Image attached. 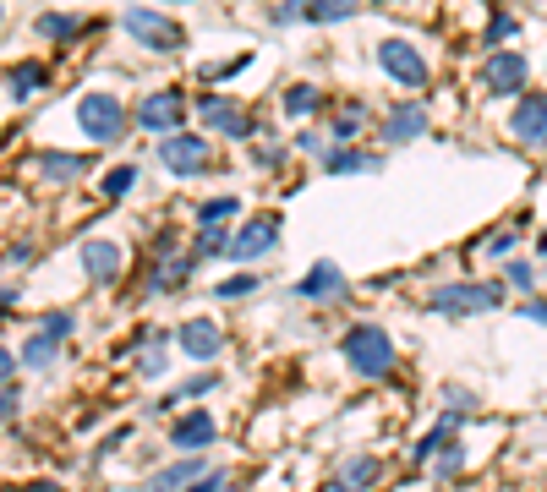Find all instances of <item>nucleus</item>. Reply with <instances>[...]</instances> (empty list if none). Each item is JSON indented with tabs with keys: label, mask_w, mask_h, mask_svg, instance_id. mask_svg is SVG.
Here are the masks:
<instances>
[{
	"label": "nucleus",
	"mask_w": 547,
	"mask_h": 492,
	"mask_svg": "<svg viewBox=\"0 0 547 492\" xmlns=\"http://www.w3.org/2000/svg\"><path fill=\"white\" fill-rule=\"evenodd\" d=\"M340 356L351 367V378H389L400 350H394V334L378 323H351L340 334Z\"/></svg>",
	"instance_id": "f257e3e1"
},
{
	"label": "nucleus",
	"mask_w": 547,
	"mask_h": 492,
	"mask_svg": "<svg viewBox=\"0 0 547 492\" xmlns=\"http://www.w3.org/2000/svg\"><path fill=\"white\" fill-rule=\"evenodd\" d=\"M77 132L99 148L121 143L126 137V104L115 99V93H83V99H77Z\"/></svg>",
	"instance_id": "f03ea898"
},
{
	"label": "nucleus",
	"mask_w": 547,
	"mask_h": 492,
	"mask_svg": "<svg viewBox=\"0 0 547 492\" xmlns=\"http://www.w3.org/2000/svg\"><path fill=\"white\" fill-rule=\"evenodd\" d=\"M121 28L132 33V39L143 44V50H159V55L186 50V28H181V22H170L165 11H154V6H126Z\"/></svg>",
	"instance_id": "7ed1b4c3"
},
{
	"label": "nucleus",
	"mask_w": 547,
	"mask_h": 492,
	"mask_svg": "<svg viewBox=\"0 0 547 492\" xmlns=\"http://www.w3.org/2000/svg\"><path fill=\"white\" fill-rule=\"evenodd\" d=\"M498 301H504V285L498 279H465V285H438L433 296H427V307L444 312V318H471V312H493Z\"/></svg>",
	"instance_id": "20e7f679"
},
{
	"label": "nucleus",
	"mask_w": 547,
	"mask_h": 492,
	"mask_svg": "<svg viewBox=\"0 0 547 492\" xmlns=\"http://www.w3.org/2000/svg\"><path fill=\"white\" fill-rule=\"evenodd\" d=\"M132 121H137V132H148V137H176L181 121H186V93L181 88L143 93V99H137V110H132Z\"/></svg>",
	"instance_id": "39448f33"
},
{
	"label": "nucleus",
	"mask_w": 547,
	"mask_h": 492,
	"mask_svg": "<svg viewBox=\"0 0 547 492\" xmlns=\"http://www.w3.org/2000/svg\"><path fill=\"white\" fill-rule=\"evenodd\" d=\"M159 164H165L176 181H192V175L214 170V148H208L203 132H176V137H159Z\"/></svg>",
	"instance_id": "423d86ee"
},
{
	"label": "nucleus",
	"mask_w": 547,
	"mask_h": 492,
	"mask_svg": "<svg viewBox=\"0 0 547 492\" xmlns=\"http://www.w3.org/2000/svg\"><path fill=\"white\" fill-rule=\"evenodd\" d=\"M197 121H203L208 132L230 137V143H252V137H258V115H247L236 99H219V93H208V99L197 104Z\"/></svg>",
	"instance_id": "0eeeda50"
},
{
	"label": "nucleus",
	"mask_w": 547,
	"mask_h": 492,
	"mask_svg": "<svg viewBox=\"0 0 547 492\" xmlns=\"http://www.w3.org/2000/svg\"><path fill=\"white\" fill-rule=\"evenodd\" d=\"M340 296H345V268L334 263V257H318V263L290 285V301H312V307H329V301H340Z\"/></svg>",
	"instance_id": "6e6552de"
},
{
	"label": "nucleus",
	"mask_w": 547,
	"mask_h": 492,
	"mask_svg": "<svg viewBox=\"0 0 547 492\" xmlns=\"http://www.w3.org/2000/svg\"><path fill=\"white\" fill-rule=\"evenodd\" d=\"M279 230H285V219L279 214H258L241 225V236H230V263H258V257H269L279 246Z\"/></svg>",
	"instance_id": "1a4fd4ad"
},
{
	"label": "nucleus",
	"mask_w": 547,
	"mask_h": 492,
	"mask_svg": "<svg viewBox=\"0 0 547 492\" xmlns=\"http://www.w3.org/2000/svg\"><path fill=\"white\" fill-rule=\"evenodd\" d=\"M378 66L389 72L400 88H427V61L411 39H383L378 44Z\"/></svg>",
	"instance_id": "9d476101"
},
{
	"label": "nucleus",
	"mask_w": 547,
	"mask_h": 492,
	"mask_svg": "<svg viewBox=\"0 0 547 492\" xmlns=\"http://www.w3.org/2000/svg\"><path fill=\"white\" fill-rule=\"evenodd\" d=\"M176 350L192 361H203V367H214L219 356H225V328H219L214 318H186L176 328Z\"/></svg>",
	"instance_id": "9b49d317"
},
{
	"label": "nucleus",
	"mask_w": 547,
	"mask_h": 492,
	"mask_svg": "<svg viewBox=\"0 0 547 492\" xmlns=\"http://www.w3.org/2000/svg\"><path fill=\"white\" fill-rule=\"evenodd\" d=\"M526 82H531V61H526V55L498 50V55H487V61H482V88L487 93H526Z\"/></svg>",
	"instance_id": "f8f14e48"
},
{
	"label": "nucleus",
	"mask_w": 547,
	"mask_h": 492,
	"mask_svg": "<svg viewBox=\"0 0 547 492\" xmlns=\"http://www.w3.org/2000/svg\"><path fill=\"white\" fill-rule=\"evenodd\" d=\"M170 449L176 454H203L208 443H219V421L208 416V410H186V416H176L170 421Z\"/></svg>",
	"instance_id": "ddd939ff"
},
{
	"label": "nucleus",
	"mask_w": 547,
	"mask_h": 492,
	"mask_svg": "<svg viewBox=\"0 0 547 492\" xmlns=\"http://www.w3.org/2000/svg\"><path fill=\"white\" fill-rule=\"evenodd\" d=\"M427 132V104H394L389 115H383V126H378V137H383V148H405V143H416V137Z\"/></svg>",
	"instance_id": "4468645a"
},
{
	"label": "nucleus",
	"mask_w": 547,
	"mask_h": 492,
	"mask_svg": "<svg viewBox=\"0 0 547 492\" xmlns=\"http://www.w3.org/2000/svg\"><path fill=\"white\" fill-rule=\"evenodd\" d=\"M509 132H515V143H526V148H547V93H526V99L515 104Z\"/></svg>",
	"instance_id": "2eb2a0df"
},
{
	"label": "nucleus",
	"mask_w": 547,
	"mask_h": 492,
	"mask_svg": "<svg viewBox=\"0 0 547 492\" xmlns=\"http://www.w3.org/2000/svg\"><path fill=\"white\" fill-rule=\"evenodd\" d=\"M83 274H88V285H115L121 279V268H126V252L115 241H83Z\"/></svg>",
	"instance_id": "dca6fc26"
},
{
	"label": "nucleus",
	"mask_w": 547,
	"mask_h": 492,
	"mask_svg": "<svg viewBox=\"0 0 547 492\" xmlns=\"http://www.w3.org/2000/svg\"><path fill=\"white\" fill-rule=\"evenodd\" d=\"M203 471H208V465L197 460V454H176V465H159L148 482H137V492H186Z\"/></svg>",
	"instance_id": "f3484780"
},
{
	"label": "nucleus",
	"mask_w": 547,
	"mask_h": 492,
	"mask_svg": "<svg viewBox=\"0 0 547 492\" xmlns=\"http://www.w3.org/2000/svg\"><path fill=\"white\" fill-rule=\"evenodd\" d=\"M33 170H39L50 186H72V181H83L93 164H88L83 154H61V148H44V154H33Z\"/></svg>",
	"instance_id": "a211bd4d"
},
{
	"label": "nucleus",
	"mask_w": 547,
	"mask_h": 492,
	"mask_svg": "<svg viewBox=\"0 0 547 492\" xmlns=\"http://www.w3.org/2000/svg\"><path fill=\"white\" fill-rule=\"evenodd\" d=\"M378 154H372V148H356V143H334L329 154H323V170L329 175H372L378 170Z\"/></svg>",
	"instance_id": "6ab92c4d"
},
{
	"label": "nucleus",
	"mask_w": 547,
	"mask_h": 492,
	"mask_svg": "<svg viewBox=\"0 0 547 492\" xmlns=\"http://www.w3.org/2000/svg\"><path fill=\"white\" fill-rule=\"evenodd\" d=\"M383 476V460L378 454H356V460L340 465V476H334V492H372Z\"/></svg>",
	"instance_id": "aec40b11"
},
{
	"label": "nucleus",
	"mask_w": 547,
	"mask_h": 492,
	"mask_svg": "<svg viewBox=\"0 0 547 492\" xmlns=\"http://www.w3.org/2000/svg\"><path fill=\"white\" fill-rule=\"evenodd\" d=\"M137 181H143V164H137V159L110 164V170L99 175V192H104V203H121V197H132V192H137Z\"/></svg>",
	"instance_id": "412c9836"
},
{
	"label": "nucleus",
	"mask_w": 547,
	"mask_h": 492,
	"mask_svg": "<svg viewBox=\"0 0 547 492\" xmlns=\"http://www.w3.org/2000/svg\"><path fill=\"white\" fill-rule=\"evenodd\" d=\"M55 361H61V345H55V339H44L39 328H33V334L22 339V350H17V367H28V372H50Z\"/></svg>",
	"instance_id": "4be33fe9"
},
{
	"label": "nucleus",
	"mask_w": 547,
	"mask_h": 492,
	"mask_svg": "<svg viewBox=\"0 0 547 492\" xmlns=\"http://www.w3.org/2000/svg\"><path fill=\"white\" fill-rule=\"evenodd\" d=\"M50 82V72H44V61H17L6 72V88H11V99H33V93Z\"/></svg>",
	"instance_id": "5701e85b"
},
{
	"label": "nucleus",
	"mask_w": 547,
	"mask_h": 492,
	"mask_svg": "<svg viewBox=\"0 0 547 492\" xmlns=\"http://www.w3.org/2000/svg\"><path fill=\"white\" fill-rule=\"evenodd\" d=\"M33 33H39V39H55V44H77V33H83V17H66V11H39Z\"/></svg>",
	"instance_id": "b1692460"
},
{
	"label": "nucleus",
	"mask_w": 547,
	"mask_h": 492,
	"mask_svg": "<svg viewBox=\"0 0 547 492\" xmlns=\"http://www.w3.org/2000/svg\"><path fill=\"white\" fill-rule=\"evenodd\" d=\"M230 214H241V197H203L197 203V230H219V225H230Z\"/></svg>",
	"instance_id": "393cba45"
},
{
	"label": "nucleus",
	"mask_w": 547,
	"mask_h": 492,
	"mask_svg": "<svg viewBox=\"0 0 547 492\" xmlns=\"http://www.w3.org/2000/svg\"><path fill=\"white\" fill-rule=\"evenodd\" d=\"M362 126H367V104L351 99V104H345V110L329 121V132H334V143H356V137H362Z\"/></svg>",
	"instance_id": "a878e982"
},
{
	"label": "nucleus",
	"mask_w": 547,
	"mask_h": 492,
	"mask_svg": "<svg viewBox=\"0 0 547 492\" xmlns=\"http://www.w3.org/2000/svg\"><path fill=\"white\" fill-rule=\"evenodd\" d=\"M170 361V334H148V350L137 356V378H159Z\"/></svg>",
	"instance_id": "bb28decb"
},
{
	"label": "nucleus",
	"mask_w": 547,
	"mask_h": 492,
	"mask_svg": "<svg viewBox=\"0 0 547 492\" xmlns=\"http://www.w3.org/2000/svg\"><path fill=\"white\" fill-rule=\"evenodd\" d=\"M192 257H197V263H214V257H230V230H225V225H219V230H197Z\"/></svg>",
	"instance_id": "cd10ccee"
},
{
	"label": "nucleus",
	"mask_w": 547,
	"mask_h": 492,
	"mask_svg": "<svg viewBox=\"0 0 547 492\" xmlns=\"http://www.w3.org/2000/svg\"><path fill=\"white\" fill-rule=\"evenodd\" d=\"M356 6L362 0H307V22H345L356 17Z\"/></svg>",
	"instance_id": "c85d7f7f"
},
{
	"label": "nucleus",
	"mask_w": 547,
	"mask_h": 492,
	"mask_svg": "<svg viewBox=\"0 0 547 492\" xmlns=\"http://www.w3.org/2000/svg\"><path fill=\"white\" fill-rule=\"evenodd\" d=\"M258 290H263L258 274H230L214 285V301H241V296H258Z\"/></svg>",
	"instance_id": "c756f323"
},
{
	"label": "nucleus",
	"mask_w": 547,
	"mask_h": 492,
	"mask_svg": "<svg viewBox=\"0 0 547 492\" xmlns=\"http://www.w3.org/2000/svg\"><path fill=\"white\" fill-rule=\"evenodd\" d=\"M318 104H323V93L312 88V82H296V88L285 93V115H296V121H301V115H312Z\"/></svg>",
	"instance_id": "7c9ffc66"
},
{
	"label": "nucleus",
	"mask_w": 547,
	"mask_h": 492,
	"mask_svg": "<svg viewBox=\"0 0 547 492\" xmlns=\"http://www.w3.org/2000/svg\"><path fill=\"white\" fill-rule=\"evenodd\" d=\"M72 328H77V318H72L66 307H55V312H44V318H39V334H44V339H55V345H61V339L72 334Z\"/></svg>",
	"instance_id": "2f4dec72"
},
{
	"label": "nucleus",
	"mask_w": 547,
	"mask_h": 492,
	"mask_svg": "<svg viewBox=\"0 0 547 492\" xmlns=\"http://www.w3.org/2000/svg\"><path fill=\"white\" fill-rule=\"evenodd\" d=\"M460 465H465V449H460V443H444V449L433 454V476H444V482H449V476H460Z\"/></svg>",
	"instance_id": "473e14b6"
},
{
	"label": "nucleus",
	"mask_w": 547,
	"mask_h": 492,
	"mask_svg": "<svg viewBox=\"0 0 547 492\" xmlns=\"http://www.w3.org/2000/svg\"><path fill=\"white\" fill-rule=\"evenodd\" d=\"M504 279H509V285H520V290H531V285H537V268H531L526 257H509V263H504Z\"/></svg>",
	"instance_id": "72a5a7b5"
},
{
	"label": "nucleus",
	"mask_w": 547,
	"mask_h": 492,
	"mask_svg": "<svg viewBox=\"0 0 547 492\" xmlns=\"http://www.w3.org/2000/svg\"><path fill=\"white\" fill-rule=\"evenodd\" d=\"M444 400H449V416H465V410H482V400H476L471 389H460V383H449V389H444Z\"/></svg>",
	"instance_id": "f704fd0d"
},
{
	"label": "nucleus",
	"mask_w": 547,
	"mask_h": 492,
	"mask_svg": "<svg viewBox=\"0 0 547 492\" xmlns=\"http://www.w3.org/2000/svg\"><path fill=\"white\" fill-rule=\"evenodd\" d=\"M252 164H258V170H279V164H285V148L279 143H252Z\"/></svg>",
	"instance_id": "c9c22d12"
},
{
	"label": "nucleus",
	"mask_w": 547,
	"mask_h": 492,
	"mask_svg": "<svg viewBox=\"0 0 547 492\" xmlns=\"http://www.w3.org/2000/svg\"><path fill=\"white\" fill-rule=\"evenodd\" d=\"M225 487H230V471H214V465H208V471L197 476V482L186 487V492H225Z\"/></svg>",
	"instance_id": "e433bc0d"
},
{
	"label": "nucleus",
	"mask_w": 547,
	"mask_h": 492,
	"mask_svg": "<svg viewBox=\"0 0 547 492\" xmlns=\"http://www.w3.org/2000/svg\"><path fill=\"white\" fill-rule=\"evenodd\" d=\"M307 17V0H279L274 6V22H301Z\"/></svg>",
	"instance_id": "4c0bfd02"
},
{
	"label": "nucleus",
	"mask_w": 547,
	"mask_h": 492,
	"mask_svg": "<svg viewBox=\"0 0 547 492\" xmlns=\"http://www.w3.org/2000/svg\"><path fill=\"white\" fill-rule=\"evenodd\" d=\"M296 148H301V154H312V159H323V154H329V143H323L318 132H296Z\"/></svg>",
	"instance_id": "58836bf2"
},
{
	"label": "nucleus",
	"mask_w": 547,
	"mask_h": 492,
	"mask_svg": "<svg viewBox=\"0 0 547 492\" xmlns=\"http://www.w3.org/2000/svg\"><path fill=\"white\" fill-rule=\"evenodd\" d=\"M509 33H515V17H504V11H498V17H493V28H487V44L509 39Z\"/></svg>",
	"instance_id": "ea45409f"
},
{
	"label": "nucleus",
	"mask_w": 547,
	"mask_h": 492,
	"mask_svg": "<svg viewBox=\"0 0 547 492\" xmlns=\"http://www.w3.org/2000/svg\"><path fill=\"white\" fill-rule=\"evenodd\" d=\"M487 252H493V257H509V252H515V230H498V236L487 241Z\"/></svg>",
	"instance_id": "a19ab883"
},
{
	"label": "nucleus",
	"mask_w": 547,
	"mask_h": 492,
	"mask_svg": "<svg viewBox=\"0 0 547 492\" xmlns=\"http://www.w3.org/2000/svg\"><path fill=\"white\" fill-rule=\"evenodd\" d=\"M11 372H17V350L0 345V389H11Z\"/></svg>",
	"instance_id": "79ce46f5"
},
{
	"label": "nucleus",
	"mask_w": 547,
	"mask_h": 492,
	"mask_svg": "<svg viewBox=\"0 0 547 492\" xmlns=\"http://www.w3.org/2000/svg\"><path fill=\"white\" fill-rule=\"evenodd\" d=\"M520 318H531V323L547 328V301H520Z\"/></svg>",
	"instance_id": "37998d69"
},
{
	"label": "nucleus",
	"mask_w": 547,
	"mask_h": 492,
	"mask_svg": "<svg viewBox=\"0 0 547 492\" xmlns=\"http://www.w3.org/2000/svg\"><path fill=\"white\" fill-rule=\"evenodd\" d=\"M11 416H17V394L0 389V421H11Z\"/></svg>",
	"instance_id": "c03bdc74"
},
{
	"label": "nucleus",
	"mask_w": 547,
	"mask_h": 492,
	"mask_svg": "<svg viewBox=\"0 0 547 492\" xmlns=\"http://www.w3.org/2000/svg\"><path fill=\"white\" fill-rule=\"evenodd\" d=\"M22 492H61V482H44V476H33V482L22 487Z\"/></svg>",
	"instance_id": "a18cd8bd"
},
{
	"label": "nucleus",
	"mask_w": 547,
	"mask_h": 492,
	"mask_svg": "<svg viewBox=\"0 0 547 492\" xmlns=\"http://www.w3.org/2000/svg\"><path fill=\"white\" fill-rule=\"evenodd\" d=\"M225 492H258V487H225Z\"/></svg>",
	"instance_id": "49530a36"
},
{
	"label": "nucleus",
	"mask_w": 547,
	"mask_h": 492,
	"mask_svg": "<svg viewBox=\"0 0 547 492\" xmlns=\"http://www.w3.org/2000/svg\"><path fill=\"white\" fill-rule=\"evenodd\" d=\"M0 22H6V0H0Z\"/></svg>",
	"instance_id": "de8ad7c7"
},
{
	"label": "nucleus",
	"mask_w": 547,
	"mask_h": 492,
	"mask_svg": "<svg viewBox=\"0 0 547 492\" xmlns=\"http://www.w3.org/2000/svg\"><path fill=\"white\" fill-rule=\"evenodd\" d=\"M165 6H186V0H165Z\"/></svg>",
	"instance_id": "09e8293b"
},
{
	"label": "nucleus",
	"mask_w": 547,
	"mask_h": 492,
	"mask_svg": "<svg viewBox=\"0 0 547 492\" xmlns=\"http://www.w3.org/2000/svg\"><path fill=\"white\" fill-rule=\"evenodd\" d=\"M542 252H547V236H542Z\"/></svg>",
	"instance_id": "8fccbe9b"
}]
</instances>
